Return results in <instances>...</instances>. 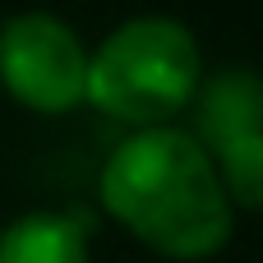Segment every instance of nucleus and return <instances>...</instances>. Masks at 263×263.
<instances>
[{"instance_id":"f257e3e1","label":"nucleus","mask_w":263,"mask_h":263,"mask_svg":"<svg viewBox=\"0 0 263 263\" xmlns=\"http://www.w3.org/2000/svg\"><path fill=\"white\" fill-rule=\"evenodd\" d=\"M102 208L153 254L176 263L213 259L236 227L208 148L190 129L153 125L120 139L102 166Z\"/></svg>"},{"instance_id":"f03ea898","label":"nucleus","mask_w":263,"mask_h":263,"mask_svg":"<svg viewBox=\"0 0 263 263\" xmlns=\"http://www.w3.org/2000/svg\"><path fill=\"white\" fill-rule=\"evenodd\" d=\"M199 88V42L171 14H139L88 51V102L106 116L153 129L190 106Z\"/></svg>"},{"instance_id":"7ed1b4c3","label":"nucleus","mask_w":263,"mask_h":263,"mask_svg":"<svg viewBox=\"0 0 263 263\" xmlns=\"http://www.w3.org/2000/svg\"><path fill=\"white\" fill-rule=\"evenodd\" d=\"M0 83L23 106L60 116L88 97V46L46 9L14 14L0 23Z\"/></svg>"},{"instance_id":"20e7f679","label":"nucleus","mask_w":263,"mask_h":263,"mask_svg":"<svg viewBox=\"0 0 263 263\" xmlns=\"http://www.w3.org/2000/svg\"><path fill=\"white\" fill-rule=\"evenodd\" d=\"M208 157L236 139L263 134V79L254 69H222L203 88H194V129Z\"/></svg>"},{"instance_id":"39448f33","label":"nucleus","mask_w":263,"mask_h":263,"mask_svg":"<svg viewBox=\"0 0 263 263\" xmlns=\"http://www.w3.org/2000/svg\"><path fill=\"white\" fill-rule=\"evenodd\" d=\"M0 263H92V254L69 213H23L0 231Z\"/></svg>"},{"instance_id":"423d86ee","label":"nucleus","mask_w":263,"mask_h":263,"mask_svg":"<svg viewBox=\"0 0 263 263\" xmlns=\"http://www.w3.org/2000/svg\"><path fill=\"white\" fill-rule=\"evenodd\" d=\"M213 166H217V180L231 208L263 213V134L227 143L222 153H213Z\"/></svg>"}]
</instances>
